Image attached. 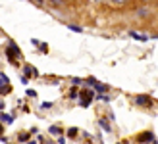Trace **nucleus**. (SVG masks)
Returning <instances> with one entry per match:
<instances>
[{"instance_id":"1","label":"nucleus","mask_w":158,"mask_h":144,"mask_svg":"<svg viewBox=\"0 0 158 144\" xmlns=\"http://www.w3.org/2000/svg\"><path fill=\"white\" fill-rule=\"evenodd\" d=\"M6 56H8V60H10V63H15V56H19V48L14 42H10V46H8V50H6Z\"/></svg>"},{"instance_id":"2","label":"nucleus","mask_w":158,"mask_h":144,"mask_svg":"<svg viewBox=\"0 0 158 144\" xmlns=\"http://www.w3.org/2000/svg\"><path fill=\"white\" fill-rule=\"evenodd\" d=\"M77 98H81V106L83 108H89L91 98H93V90H85V92H79Z\"/></svg>"},{"instance_id":"3","label":"nucleus","mask_w":158,"mask_h":144,"mask_svg":"<svg viewBox=\"0 0 158 144\" xmlns=\"http://www.w3.org/2000/svg\"><path fill=\"white\" fill-rule=\"evenodd\" d=\"M10 92V81L4 73H0V94H8Z\"/></svg>"},{"instance_id":"4","label":"nucleus","mask_w":158,"mask_h":144,"mask_svg":"<svg viewBox=\"0 0 158 144\" xmlns=\"http://www.w3.org/2000/svg\"><path fill=\"white\" fill-rule=\"evenodd\" d=\"M137 140L139 142H156V137H154V133H143L137 137Z\"/></svg>"},{"instance_id":"5","label":"nucleus","mask_w":158,"mask_h":144,"mask_svg":"<svg viewBox=\"0 0 158 144\" xmlns=\"http://www.w3.org/2000/svg\"><path fill=\"white\" fill-rule=\"evenodd\" d=\"M29 77H39V71L31 66H25V79H29Z\"/></svg>"},{"instance_id":"6","label":"nucleus","mask_w":158,"mask_h":144,"mask_svg":"<svg viewBox=\"0 0 158 144\" xmlns=\"http://www.w3.org/2000/svg\"><path fill=\"white\" fill-rule=\"evenodd\" d=\"M137 104H141V106H151V98L141 94V96H137Z\"/></svg>"},{"instance_id":"7","label":"nucleus","mask_w":158,"mask_h":144,"mask_svg":"<svg viewBox=\"0 0 158 144\" xmlns=\"http://www.w3.org/2000/svg\"><path fill=\"white\" fill-rule=\"evenodd\" d=\"M98 125L102 127V131H106V133H110V131H112V127H110V123L106 121V119H98Z\"/></svg>"},{"instance_id":"8","label":"nucleus","mask_w":158,"mask_h":144,"mask_svg":"<svg viewBox=\"0 0 158 144\" xmlns=\"http://www.w3.org/2000/svg\"><path fill=\"white\" fill-rule=\"evenodd\" d=\"M0 121H4V123H14V117L12 115H8V114H0Z\"/></svg>"},{"instance_id":"9","label":"nucleus","mask_w":158,"mask_h":144,"mask_svg":"<svg viewBox=\"0 0 158 144\" xmlns=\"http://www.w3.org/2000/svg\"><path fill=\"white\" fill-rule=\"evenodd\" d=\"M29 138H31V134H29V133H21L19 137H18L19 142H29Z\"/></svg>"},{"instance_id":"10","label":"nucleus","mask_w":158,"mask_h":144,"mask_svg":"<svg viewBox=\"0 0 158 144\" xmlns=\"http://www.w3.org/2000/svg\"><path fill=\"white\" fill-rule=\"evenodd\" d=\"M131 37L137 38V41H147V35H139V33H135V31H131Z\"/></svg>"},{"instance_id":"11","label":"nucleus","mask_w":158,"mask_h":144,"mask_svg":"<svg viewBox=\"0 0 158 144\" xmlns=\"http://www.w3.org/2000/svg\"><path fill=\"white\" fill-rule=\"evenodd\" d=\"M37 48H39V50H41L43 54H46V52H48V46H46L44 42H39V44H37Z\"/></svg>"},{"instance_id":"12","label":"nucleus","mask_w":158,"mask_h":144,"mask_svg":"<svg viewBox=\"0 0 158 144\" xmlns=\"http://www.w3.org/2000/svg\"><path fill=\"white\" fill-rule=\"evenodd\" d=\"M52 134H62V129H60V127H50V129H48Z\"/></svg>"},{"instance_id":"13","label":"nucleus","mask_w":158,"mask_h":144,"mask_svg":"<svg viewBox=\"0 0 158 144\" xmlns=\"http://www.w3.org/2000/svg\"><path fill=\"white\" fill-rule=\"evenodd\" d=\"M68 29H69V31H73V33H81V31H83L81 27H77V25H69Z\"/></svg>"},{"instance_id":"14","label":"nucleus","mask_w":158,"mask_h":144,"mask_svg":"<svg viewBox=\"0 0 158 144\" xmlns=\"http://www.w3.org/2000/svg\"><path fill=\"white\" fill-rule=\"evenodd\" d=\"M41 108H43V110H50V108H52V102H43Z\"/></svg>"},{"instance_id":"15","label":"nucleus","mask_w":158,"mask_h":144,"mask_svg":"<svg viewBox=\"0 0 158 144\" xmlns=\"http://www.w3.org/2000/svg\"><path fill=\"white\" fill-rule=\"evenodd\" d=\"M27 96H31V98H35V96H37V90H33V89H27Z\"/></svg>"},{"instance_id":"16","label":"nucleus","mask_w":158,"mask_h":144,"mask_svg":"<svg viewBox=\"0 0 158 144\" xmlns=\"http://www.w3.org/2000/svg\"><path fill=\"white\" fill-rule=\"evenodd\" d=\"M77 94H79V90H77V89H72V92H69V98H77Z\"/></svg>"},{"instance_id":"17","label":"nucleus","mask_w":158,"mask_h":144,"mask_svg":"<svg viewBox=\"0 0 158 144\" xmlns=\"http://www.w3.org/2000/svg\"><path fill=\"white\" fill-rule=\"evenodd\" d=\"M68 134H69V137H75V134H77V129H75V127H72V129L68 131Z\"/></svg>"},{"instance_id":"18","label":"nucleus","mask_w":158,"mask_h":144,"mask_svg":"<svg viewBox=\"0 0 158 144\" xmlns=\"http://www.w3.org/2000/svg\"><path fill=\"white\" fill-rule=\"evenodd\" d=\"M50 2H52V4H56V6H60L62 2H64V0H50Z\"/></svg>"},{"instance_id":"19","label":"nucleus","mask_w":158,"mask_h":144,"mask_svg":"<svg viewBox=\"0 0 158 144\" xmlns=\"http://www.w3.org/2000/svg\"><path fill=\"white\" fill-rule=\"evenodd\" d=\"M33 2H35L37 6H43V0H33Z\"/></svg>"},{"instance_id":"20","label":"nucleus","mask_w":158,"mask_h":144,"mask_svg":"<svg viewBox=\"0 0 158 144\" xmlns=\"http://www.w3.org/2000/svg\"><path fill=\"white\" fill-rule=\"evenodd\" d=\"M58 144H66V138H58Z\"/></svg>"},{"instance_id":"21","label":"nucleus","mask_w":158,"mask_h":144,"mask_svg":"<svg viewBox=\"0 0 158 144\" xmlns=\"http://www.w3.org/2000/svg\"><path fill=\"white\" fill-rule=\"evenodd\" d=\"M4 108H6V104H4V102H0V111H2Z\"/></svg>"},{"instance_id":"22","label":"nucleus","mask_w":158,"mask_h":144,"mask_svg":"<svg viewBox=\"0 0 158 144\" xmlns=\"http://www.w3.org/2000/svg\"><path fill=\"white\" fill-rule=\"evenodd\" d=\"M25 144H37V140H29V142H25Z\"/></svg>"},{"instance_id":"23","label":"nucleus","mask_w":158,"mask_h":144,"mask_svg":"<svg viewBox=\"0 0 158 144\" xmlns=\"http://www.w3.org/2000/svg\"><path fill=\"white\" fill-rule=\"evenodd\" d=\"M0 134H2V127H0Z\"/></svg>"},{"instance_id":"24","label":"nucleus","mask_w":158,"mask_h":144,"mask_svg":"<svg viewBox=\"0 0 158 144\" xmlns=\"http://www.w3.org/2000/svg\"><path fill=\"white\" fill-rule=\"evenodd\" d=\"M154 144H156V142H154Z\"/></svg>"}]
</instances>
